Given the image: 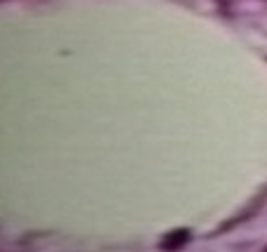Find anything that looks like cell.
I'll return each mask as SVG.
<instances>
[{"label":"cell","mask_w":267,"mask_h":252,"mask_svg":"<svg viewBox=\"0 0 267 252\" xmlns=\"http://www.w3.org/2000/svg\"><path fill=\"white\" fill-rule=\"evenodd\" d=\"M189 240H192V231L189 229H173L161 238V245H158V247L163 252H177V250H182Z\"/></svg>","instance_id":"obj_1"},{"label":"cell","mask_w":267,"mask_h":252,"mask_svg":"<svg viewBox=\"0 0 267 252\" xmlns=\"http://www.w3.org/2000/svg\"><path fill=\"white\" fill-rule=\"evenodd\" d=\"M262 252H267V247H265V250H262Z\"/></svg>","instance_id":"obj_2"}]
</instances>
